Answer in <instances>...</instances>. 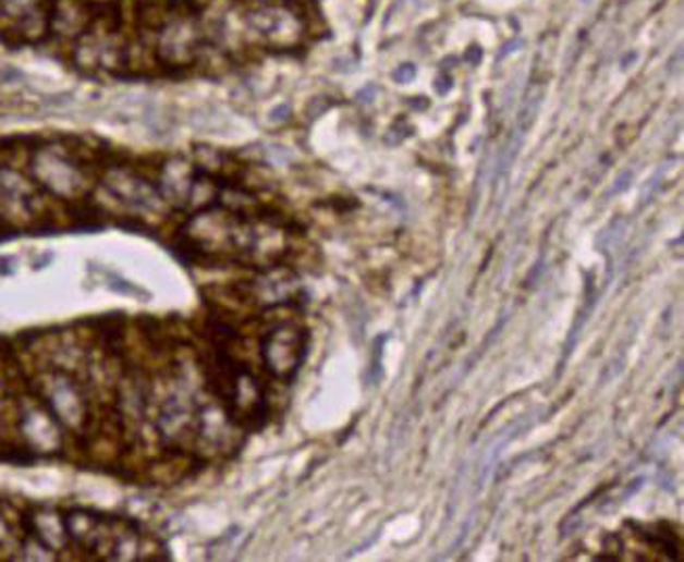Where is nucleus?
Masks as SVG:
<instances>
[{"instance_id": "obj_12", "label": "nucleus", "mask_w": 684, "mask_h": 562, "mask_svg": "<svg viewBox=\"0 0 684 562\" xmlns=\"http://www.w3.org/2000/svg\"><path fill=\"white\" fill-rule=\"evenodd\" d=\"M20 423H22V429H24L27 441L36 450H40V452L57 450L59 431H57V425H54L53 414L32 406V408L22 410Z\"/></svg>"}, {"instance_id": "obj_15", "label": "nucleus", "mask_w": 684, "mask_h": 562, "mask_svg": "<svg viewBox=\"0 0 684 562\" xmlns=\"http://www.w3.org/2000/svg\"><path fill=\"white\" fill-rule=\"evenodd\" d=\"M450 86H452V80L448 76H442L438 80V82H436V88H438V93H440V95H447V90Z\"/></svg>"}, {"instance_id": "obj_13", "label": "nucleus", "mask_w": 684, "mask_h": 562, "mask_svg": "<svg viewBox=\"0 0 684 562\" xmlns=\"http://www.w3.org/2000/svg\"><path fill=\"white\" fill-rule=\"evenodd\" d=\"M415 76H417V68L415 65H402L394 72L395 82H402V84L411 82Z\"/></svg>"}, {"instance_id": "obj_18", "label": "nucleus", "mask_w": 684, "mask_h": 562, "mask_svg": "<svg viewBox=\"0 0 684 562\" xmlns=\"http://www.w3.org/2000/svg\"><path fill=\"white\" fill-rule=\"evenodd\" d=\"M479 54H481V52L477 51V49H474V51L467 54V59H472V63H477V61H479Z\"/></svg>"}, {"instance_id": "obj_11", "label": "nucleus", "mask_w": 684, "mask_h": 562, "mask_svg": "<svg viewBox=\"0 0 684 562\" xmlns=\"http://www.w3.org/2000/svg\"><path fill=\"white\" fill-rule=\"evenodd\" d=\"M197 170L183 157H170L159 168L158 191L166 205L186 207Z\"/></svg>"}, {"instance_id": "obj_10", "label": "nucleus", "mask_w": 684, "mask_h": 562, "mask_svg": "<svg viewBox=\"0 0 684 562\" xmlns=\"http://www.w3.org/2000/svg\"><path fill=\"white\" fill-rule=\"evenodd\" d=\"M47 402L51 406V414L65 427H80L86 420V402L80 393L78 384L72 379L57 375L47 389H45Z\"/></svg>"}, {"instance_id": "obj_19", "label": "nucleus", "mask_w": 684, "mask_h": 562, "mask_svg": "<svg viewBox=\"0 0 684 562\" xmlns=\"http://www.w3.org/2000/svg\"><path fill=\"white\" fill-rule=\"evenodd\" d=\"M584 2H588V0H584Z\"/></svg>"}, {"instance_id": "obj_8", "label": "nucleus", "mask_w": 684, "mask_h": 562, "mask_svg": "<svg viewBox=\"0 0 684 562\" xmlns=\"http://www.w3.org/2000/svg\"><path fill=\"white\" fill-rule=\"evenodd\" d=\"M42 199L34 184L15 168H0V216L11 222H29L38 216Z\"/></svg>"}, {"instance_id": "obj_7", "label": "nucleus", "mask_w": 684, "mask_h": 562, "mask_svg": "<svg viewBox=\"0 0 684 562\" xmlns=\"http://www.w3.org/2000/svg\"><path fill=\"white\" fill-rule=\"evenodd\" d=\"M51 0H0V29L20 40H36L49 32Z\"/></svg>"}, {"instance_id": "obj_6", "label": "nucleus", "mask_w": 684, "mask_h": 562, "mask_svg": "<svg viewBox=\"0 0 684 562\" xmlns=\"http://www.w3.org/2000/svg\"><path fill=\"white\" fill-rule=\"evenodd\" d=\"M308 332L293 322H279L262 337V359L268 372L281 381H291L306 356Z\"/></svg>"}, {"instance_id": "obj_4", "label": "nucleus", "mask_w": 684, "mask_h": 562, "mask_svg": "<svg viewBox=\"0 0 684 562\" xmlns=\"http://www.w3.org/2000/svg\"><path fill=\"white\" fill-rule=\"evenodd\" d=\"M103 191L115 207H122L131 216L158 220L166 213V201L161 199L158 186L126 168L109 170Z\"/></svg>"}, {"instance_id": "obj_5", "label": "nucleus", "mask_w": 684, "mask_h": 562, "mask_svg": "<svg viewBox=\"0 0 684 562\" xmlns=\"http://www.w3.org/2000/svg\"><path fill=\"white\" fill-rule=\"evenodd\" d=\"M129 40L109 22H93L74 42V59L84 70L111 72L129 63Z\"/></svg>"}, {"instance_id": "obj_14", "label": "nucleus", "mask_w": 684, "mask_h": 562, "mask_svg": "<svg viewBox=\"0 0 684 562\" xmlns=\"http://www.w3.org/2000/svg\"><path fill=\"white\" fill-rule=\"evenodd\" d=\"M631 172H624V174H622V176H620V179H618V182H615V186H613V191H611V195H613V193H618V191H624V188H626V186H628V182H631Z\"/></svg>"}, {"instance_id": "obj_2", "label": "nucleus", "mask_w": 684, "mask_h": 562, "mask_svg": "<svg viewBox=\"0 0 684 562\" xmlns=\"http://www.w3.org/2000/svg\"><path fill=\"white\" fill-rule=\"evenodd\" d=\"M204 27L185 2L168 4V11L156 27L154 49L159 61L170 68L191 65L204 49Z\"/></svg>"}, {"instance_id": "obj_9", "label": "nucleus", "mask_w": 684, "mask_h": 562, "mask_svg": "<svg viewBox=\"0 0 684 562\" xmlns=\"http://www.w3.org/2000/svg\"><path fill=\"white\" fill-rule=\"evenodd\" d=\"M93 7L88 0H51L49 4V32L59 40L76 42L93 26Z\"/></svg>"}, {"instance_id": "obj_17", "label": "nucleus", "mask_w": 684, "mask_h": 562, "mask_svg": "<svg viewBox=\"0 0 684 562\" xmlns=\"http://www.w3.org/2000/svg\"><path fill=\"white\" fill-rule=\"evenodd\" d=\"M7 537H9V527H7V521H4L2 514H0V543H2Z\"/></svg>"}, {"instance_id": "obj_1", "label": "nucleus", "mask_w": 684, "mask_h": 562, "mask_svg": "<svg viewBox=\"0 0 684 562\" xmlns=\"http://www.w3.org/2000/svg\"><path fill=\"white\" fill-rule=\"evenodd\" d=\"M245 42L272 51H290L302 45L306 22L302 13L285 0H258L243 15Z\"/></svg>"}, {"instance_id": "obj_16", "label": "nucleus", "mask_w": 684, "mask_h": 562, "mask_svg": "<svg viewBox=\"0 0 684 562\" xmlns=\"http://www.w3.org/2000/svg\"><path fill=\"white\" fill-rule=\"evenodd\" d=\"M520 47H524V42H522V40H511L509 45H504V47H502V52H500V57H506L509 52H513V49H520Z\"/></svg>"}, {"instance_id": "obj_3", "label": "nucleus", "mask_w": 684, "mask_h": 562, "mask_svg": "<svg viewBox=\"0 0 684 562\" xmlns=\"http://www.w3.org/2000/svg\"><path fill=\"white\" fill-rule=\"evenodd\" d=\"M29 170L42 188L65 201L78 199L90 186L88 170L80 161L78 155L63 147L51 145L36 151L29 161Z\"/></svg>"}]
</instances>
